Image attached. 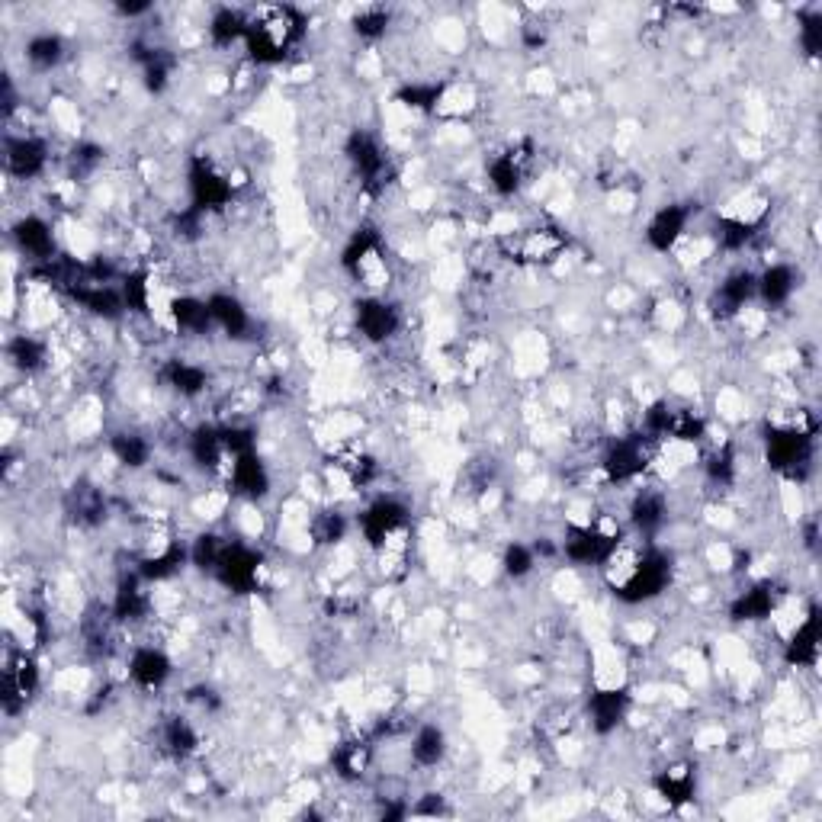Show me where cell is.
I'll list each match as a JSON object with an SVG mask.
<instances>
[{
    "mask_svg": "<svg viewBox=\"0 0 822 822\" xmlns=\"http://www.w3.org/2000/svg\"><path fill=\"white\" fill-rule=\"evenodd\" d=\"M302 33H306V17H302L296 7L289 4L261 7L248 17V33H245L248 55L261 65H280L302 42Z\"/></svg>",
    "mask_w": 822,
    "mask_h": 822,
    "instance_id": "cell-1",
    "label": "cell"
},
{
    "mask_svg": "<svg viewBox=\"0 0 822 822\" xmlns=\"http://www.w3.org/2000/svg\"><path fill=\"white\" fill-rule=\"evenodd\" d=\"M566 245H569V238L553 225L517 228V232H508L498 238V248L508 261L530 264V267H543V264L559 261V254L566 251Z\"/></svg>",
    "mask_w": 822,
    "mask_h": 822,
    "instance_id": "cell-2",
    "label": "cell"
},
{
    "mask_svg": "<svg viewBox=\"0 0 822 822\" xmlns=\"http://www.w3.org/2000/svg\"><path fill=\"white\" fill-rule=\"evenodd\" d=\"M617 543V530H607L601 524H572L562 540V553L578 566H604L607 556L617 550Z\"/></svg>",
    "mask_w": 822,
    "mask_h": 822,
    "instance_id": "cell-3",
    "label": "cell"
},
{
    "mask_svg": "<svg viewBox=\"0 0 822 822\" xmlns=\"http://www.w3.org/2000/svg\"><path fill=\"white\" fill-rule=\"evenodd\" d=\"M190 193H193V209H200V212L222 209L228 200H232V180H228L209 158H193Z\"/></svg>",
    "mask_w": 822,
    "mask_h": 822,
    "instance_id": "cell-4",
    "label": "cell"
},
{
    "mask_svg": "<svg viewBox=\"0 0 822 822\" xmlns=\"http://www.w3.org/2000/svg\"><path fill=\"white\" fill-rule=\"evenodd\" d=\"M649 463V437L633 434V437H620L617 444H611V450L604 453V476L611 482H630L646 469Z\"/></svg>",
    "mask_w": 822,
    "mask_h": 822,
    "instance_id": "cell-5",
    "label": "cell"
},
{
    "mask_svg": "<svg viewBox=\"0 0 822 822\" xmlns=\"http://www.w3.org/2000/svg\"><path fill=\"white\" fill-rule=\"evenodd\" d=\"M257 572H261V556L248 550L245 543H228L216 566L219 582L225 588L238 591V595H248V591L257 588Z\"/></svg>",
    "mask_w": 822,
    "mask_h": 822,
    "instance_id": "cell-6",
    "label": "cell"
},
{
    "mask_svg": "<svg viewBox=\"0 0 822 822\" xmlns=\"http://www.w3.org/2000/svg\"><path fill=\"white\" fill-rule=\"evenodd\" d=\"M36 688H39V668L33 656H26V652L10 656L4 668V691H0V700H4V710L10 717L26 707V700L36 694Z\"/></svg>",
    "mask_w": 822,
    "mask_h": 822,
    "instance_id": "cell-7",
    "label": "cell"
},
{
    "mask_svg": "<svg viewBox=\"0 0 822 822\" xmlns=\"http://www.w3.org/2000/svg\"><path fill=\"white\" fill-rule=\"evenodd\" d=\"M347 161L354 164V171L370 190H383V174H386V155L383 148L376 145L373 135L354 132L347 142Z\"/></svg>",
    "mask_w": 822,
    "mask_h": 822,
    "instance_id": "cell-8",
    "label": "cell"
},
{
    "mask_svg": "<svg viewBox=\"0 0 822 822\" xmlns=\"http://www.w3.org/2000/svg\"><path fill=\"white\" fill-rule=\"evenodd\" d=\"M357 328L367 341L373 344H386L395 331H399V312L395 306H389L386 299H360L357 302Z\"/></svg>",
    "mask_w": 822,
    "mask_h": 822,
    "instance_id": "cell-9",
    "label": "cell"
},
{
    "mask_svg": "<svg viewBox=\"0 0 822 822\" xmlns=\"http://www.w3.org/2000/svg\"><path fill=\"white\" fill-rule=\"evenodd\" d=\"M527 164H530V142H521V145L505 148V151H501V155H495L492 164H489V180H492V187H495L501 196H511L517 187L524 184Z\"/></svg>",
    "mask_w": 822,
    "mask_h": 822,
    "instance_id": "cell-10",
    "label": "cell"
},
{
    "mask_svg": "<svg viewBox=\"0 0 822 822\" xmlns=\"http://www.w3.org/2000/svg\"><path fill=\"white\" fill-rule=\"evenodd\" d=\"M752 296H755V273L736 270V273H729L717 293H713L710 309L717 318H733V315H739V309H745V302Z\"/></svg>",
    "mask_w": 822,
    "mask_h": 822,
    "instance_id": "cell-11",
    "label": "cell"
},
{
    "mask_svg": "<svg viewBox=\"0 0 822 822\" xmlns=\"http://www.w3.org/2000/svg\"><path fill=\"white\" fill-rule=\"evenodd\" d=\"M228 482L235 485V492H241L245 498H264L267 489H270V476L261 463V456L257 450L251 453H241L235 456L232 463H228Z\"/></svg>",
    "mask_w": 822,
    "mask_h": 822,
    "instance_id": "cell-12",
    "label": "cell"
},
{
    "mask_svg": "<svg viewBox=\"0 0 822 822\" xmlns=\"http://www.w3.org/2000/svg\"><path fill=\"white\" fill-rule=\"evenodd\" d=\"M7 171L20 180H33L45 171V161H49V148L39 139H10L7 142Z\"/></svg>",
    "mask_w": 822,
    "mask_h": 822,
    "instance_id": "cell-13",
    "label": "cell"
},
{
    "mask_svg": "<svg viewBox=\"0 0 822 822\" xmlns=\"http://www.w3.org/2000/svg\"><path fill=\"white\" fill-rule=\"evenodd\" d=\"M129 675H132L135 684H139V688L155 691L167 678H171V659H167L164 652L155 649V646H139L129 659Z\"/></svg>",
    "mask_w": 822,
    "mask_h": 822,
    "instance_id": "cell-14",
    "label": "cell"
},
{
    "mask_svg": "<svg viewBox=\"0 0 822 822\" xmlns=\"http://www.w3.org/2000/svg\"><path fill=\"white\" fill-rule=\"evenodd\" d=\"M688 219H691V212L684 209V206H665V209H659L656 216H652L649 228H646L649 245L656 248V251H672L678 241H681L684 228H688Z\"/></svg>",
    "mask_w": 822,
    "mask_h": 822,
    "instance_id": "cell-15",
    "label": "cell"
},
{
    "mask_svg": "<svg viewBox=\"0 0 822 822\" xmlns=\"http://www.w3.org/2000/svg\"><path fill=\"white\" fill-rule=\"evenodd\" d=\"M13 238H17V245L23 254H29L33 261H52L55 257V238H52V228L45 225L39 216H26L17 222L13 228Z\"/></svg>",
    "mask_w": 822,
    "mask_h": 822,
    "instance_id": "cell-16",
    "label": "cell"
},
{
    "mask_svg": "<svg viewBox=\"0 0 822 822\" xmlns=\"http://www.w3.org/2000/svg\"><path fill=\"white\" fill-rule=\"evenodd\" d=\"M816 656H819V614L810 611L797 623V630L790 633L784 659L790 665H813Z\"/></svg>",
    "mask_w": 822,
    "mask_h": 822,
    "instance_id": "cell-17",
    "label": "cell"
},
{
    "mask_svg": "<svg viewBox=\"0 0 822 822\" xmlns=\"http://www.w3.org/2000/svg\"><path fill=\"white\" fill-rule=\"evenodd\" d=\"M623 713H627V694L623 691H595L591 694L588 717L598 733H614L623 720Z\"/></svg>",
    "mask_w": 822,
    "mask_h": 822,
    "instance_id": "cell-18",
    "label": "cell"
},
{
    "mask_svg": "<svg viewBox=\"0 0 822 822\" xmlns=\"http://www.w3.org/2000/svg\"><path fill=\"white\" fill-rule=\"evenodd\" d=\"M209 312H212V322H216L228 338H245V331L251 328V318L235 296H225V293L209 296Z\"/></svg>",
    "mask_w": 822,
    "mask_h": 822,
    "instance_id": "cell-19",
    "label": "cell"
},
{
    "mask_svg": "<svg viewBox=\"0 0 822 822\" xmlns=\"http://www.w3.org/2000/svg\"><path fill=\"white\" fill-rule=\"evenodd\" d=\"M774 607H778V591H774V585L761 582L749 591H742L733 601V620H765L774 614Z\"/></svg>",
    "mask_w": 822,
    "mask_h": 822,
    "instance_id": "cell-20",
    "label": "cell"
},
{
    "mask_svg": "<svg viewBox=\"0 0 822 822\" xmlns=\"http://www.w3.org/2000/svg\"><path fill=\"white\" fill-rule=\"evenodd\" d=\"M694 768L691 765H672V768H665L656 774V790H659V797H665L672 806H681V803H688L694 800Z\"/></svg>",
    "mask_w": 822,
    "mask_h": 822,
    "instance_id": "cell-21",
    "label": "cell"
},
{
    "mask_svg": "<svg viewBox=\"0 0 822 822\" xmlns=\"http://www.w3.org/2000/svg\"><path fill=\"white\" fill-rule=\"evenodd\" d=\"M794 270H790L787 264H774L768 267L761 277H755V293L768 302V306H784V302L794 296Z\"/></svg>",
    "mask_w": 822,
    "mask_h": 822,
    "instance_id": "cell-22",
    "label": "cell"
},
{
    "mask_svg": "<svg viewBox=\"0 0 822 822\" xmlns=\"http://www.w3.org/2000/svg\"><path fill=\"white\" fill-rule=\"evenodd\" d=\"M447 755V736L440 726H421L415 742H411V761L418 768H434Z\"/></svg>",
    "mask_w": 822,
    "mask_h": 822,
    "instance_id": "cell-23",
    "label": "cell"
},
{
    "mask_svg": "<svg viewBox=\"0 0 822 822\" xmlns=\"http://www.w3.org/2000/svg\"><path fill=\"white\" fill-rule=\"evenodd\" d=\"M171 315H174V322L180 331H187V334H203L209 331V325H216L212 322V312H209V302L203 299H193V296H180L171 302Z\"/></svg>",
    "mask_w": 822,
    "mask_h": 822,
    "instance_id": "cell-24",
    "label": "cell"
},
{
    "mask_svg": "<svg viewBox=\"0 0 822 822\" xmlns=\"http://www.w3.org/2000/svg\"><path fill=\"white\" fill-rule=\"evenodd\" d=\"M164 379H167V386L184 395V399L200 395L206 389V383H209L206 370L196 367V363H190V360H171V363H167V370H164Z\"/></svg>",
    "mask_w": 822,
    "mask_h": 822,
    "instance_id": "cell-25",
    "label": "cell"
},
{
    "mask_svg": "<svg viewBox=\"0 0 822 822\" xmlns=\"http://www.w3.org/2000/svg\"><path fill=\"white\" fill-rule=\"evenodd\" d=\"M331 761H334V768H338L341 778L357 781V778H363V774H367L370 761H373V749H370L367 742L354 739V742L338 745V749H334V758H331Z\"/></svg>",
    "mask_w": 822,
    "mask_h": 822,
    "instance_id": "cell-26",
    "label": "cell"
},
{
    "mask_svg": "<svg viewBox=\"0 0 822 822\" xmlns=\"http://www.w3.org/2000/svg\"><path fill=\"white\" fill-rule=\"evenodd\" d=\"M148 614V595L139 578H123L113 598V617L116 620H139Z\"/></svg>",
    "mask_w": 822,
    "mask_h": 822,
    "instance_id": "cell-27",
    "label": "cell"
},
{
    "mask_svg": "<svg viewBox=\"0 0 822 822\" xmlns=\"http://www.w3.org/2000/svg\"><path fill=\"white\" fill-rule=\"evenodd\" d=\"M633 524L643 530V534H656L665 521V498L659 492H639L633 498Z\"/></svg>",
    "mask_w": 822,
    "mask_h": 822,
    "instance_id": "cell-28",
    "label": "cell"
},
{
    "mask_svg": "<svg viewBox=\"0 0 822 822\" xmlns=\"http://www.w3.org/2000/svg\"><path fill=\"white\" fill-rule=\"evenodd\" d=\"M164 749L171 752L174 758H187L196 752V745H200V736H196V729L184 720V717H171L164 723Z\"/></svg>",
    "mask_w": 822,
    "mask_h": 822,
    "instance_id": "cell-29",
    "label": "cell"
},
{
    "mask_svg": "<svg viewBox=\"0 0 822 822\" xmlns=\"http://www.w3.org/2000/svg\"><path fill=\"white\" fill-rule=\"evenodd\" d=\"M110 447H113V456L123 466L129 469H139L148 463V456H151V444L142 437V434H132V431H119L113 440H110Z\"/></svg>",
    "mask_w": 822,
    "mask_h": 822,
    "instance_id": "cell-30",
    "label": "cell"
},
{
    "mask_svg": "<svg viewBox=\"0 0 822 822\" xmlns=\"http://www.w3.org/2000/svg\"><path fill=\"white\" fill-rule=\"evenodd\" d=\"M245 33H248V17L238 10H228V7L219 10L209 23V36L216 45H232L238 39H245Z\"/></svg>",
    "mask_w": 822,
    "mask_h": 822,
    "instance_id": "cell-31",
    "label": "cell"
},
{
    "mask_svg": "<svg viewBox=\"0 0 822 822\" xmlns=\"http://www.w3.org/2000/svg\"><path fill=\"white\" fill-rule=\"evenodd\" d=\"M707 434V421L697 415L691 408H672V418H668V431L665 437L672 440H684V444H697L700 437Z\"/></svg>",
    "mask_w": 822,
    "mask_h": 822,
    "instance_id": "cell-32",
    "label": "cell"
},
{
    "mask_svg": "<svg viewBox=\"0 0 822 822\" xmlns=\"http://www.w3.org/2000/svg\"><path fill=\"white\" fill-rule=\"evenodd\" d=\"M71 501H74V517H78L81 524H100L103 514H106V501H103V492L94 489V485H74L71 492Z\"/></svg>",
    "mask_w": 822,
    "mask_h": 822,
    "instance_id": "cell-33",
    "label": "cell"
},
{
    "mask_svg": "<svg viewBox=\"0 0 822 822\" xmlns=\"http://www.w3.org/2000/svg\"><path fill=\"white\" fill-rule=\"evenodd\" d=\"M62 55H65V42L58 36H52V33L33 36L26 45V58L36 68H55L58 62H62Z\"/></svg>",
    "mask_w": 822,
    "mask_h": 822,
    "instance_id": "cell-34",
    "label": "cell"
},
{
    "mask_svg": "<svg viewBox=\"0 0 822 822\" xmlns=\"http://www.w3.org/2000/svg\"><path fill=\"white\" fill-rule=\"evenodd\" d=\"M7 354H10V360L17 363L20 370L33 373V370H39V367H42V360H45V347H42L36 338H29V334H20V338H13V341H10Z\"/></svg>",
    "mask_w": 822,
    "mask_h": 822,
    "instance_id": "cell-35",
    "label": "cell"
},
{
    "mask_svg": "<svg viewBox=\"0 0 822 822\" xmlns=\"http://www.w3.org/2000/svg\"><path fill=\"white\" fill-rule=\"evenodd\" d=\"M752 235H755V222H745V219H720L717 222V241L726 251L745 248L752 241Z\"/></svg>",
    "mask_w": 822,
    "mask_h": 822,
    "instance_id": "cell-36",
    "label": "cell"
},
{
    "mask_svg": "<svg viewBox=\"0 0 822 822\" xmlns=\"http://www.w3.org/2000/svg\"><path fill=\"white\" fill-rule=\"evenodd\" d=\"M225 546H228V540H222V537H216V534H203L200 540L193 543V550H190L193 566H196V569H206V572H216L219 559H222V553H225Z\"/></svg>",
    "mask_w": 822,
    "mask_h": 822,
    "instance_id": "cell-37",
    "label": "cell"
},
{
    "mask_svg": "<svg viewBox=\"0 0 822 822\" xmlns=\"http://www.w3.org/2000/svg\"><path fill=\"white\" fill-rule=\"evenodd\" d=\"M707 476H710V482H717V485H729L736 479V453H733V447L723 444L707 456Z\"/></svg>",
    "mask_w": 822,
    "mask_h": 822,
    "instance_id": "cell-38",
    "label": "cell"
},
{
    "mask_svg": "<svg viewBox=\"0 0 822 822\" xmlns=\"http://www.w3.org/2000/svg\"><path fill=\"white\" fill-rule=\"evenodd\" d=\"M344 530H347L344 514H338V511H322L312 521V537L318 543H338L344 537Z\"/></svg>",
    "mask_w": 822,
    "mask_h": 822,
    "instance_id": "cell-39",
    "label": "cell"
},
{
    "mask_svg": "<svg viewBox=\"0 0 822 822\" xmlns=\"http://www.w3.org/2000/svg\"><path fill=\"white\" fill-rule=\"evenodd\" d=\"M386 26H389V10H383V7H367L354 17V29H357V36H363V39L383 36Z\"/></svg>",
    "mask_w": 822,
    "mask_h": 822,
    "instance_id": "cell-40",
    "label": "cell"
},
{
    "mask_svg": "<svg viewBox=\"0 0 822 822\" xmlns=\"http://www.w3.org/2000/svg\"><path fill=\"white\" fill-rule=\"evenodd\" d=\"M440 94H444L440 84H411V87L399 90V100L405 106H415V110H431V106H437Z\"/></svg>",
    "mask_w": 822,
    "mask_h": 822,
    "instance_id": "cell-41",
    "label": "cell"
},
{
    "mask_svg": "<svg viewBox=\"0 0 822 822\" xmlns=\"http://www.w3.org/2000/svg\"><path fill=\"white\" fill-rule=\"evenodd\" d=\"M123 299H126V309H132V312L148 309V277L145 273H129L123 280Z\"/></svg>",
    "mask_w": 822,
    "mask_h": 822,
    "instance_id": "cell-42",
    "label": "cell"
},
{
    "mask_svg": "<svg viewBox=\"0 0 822 822\" xmlns=\"http://www.w3.org/2000/svg\"><path fill=\"white\" fill-rule=\"evenodd\" d=\"M534 566H537V553L530 550V546H524V543L508 546V553H505V572H508V575L524 578Z\"/></svg>",
    "mask_w": 822,
    "mask_h": 822,
    "instance_id": "cell-43",
    "label": "cell"
},
{
    "mask_svg": "<svg viewBox=\"0 0 822 822\" xmlns=\"http://www.w3.org/2000/svg\"><path fill=\"white\" fill-rule=\"evenodd\" d=\"M800 45L806 55H819V45H822V17L819 13H810V17L800 20Z\"/></svg>",
    "mask_w": 822,
    "mask_h": 822,
    "instance_id": "cell-44",
    "label": "cell"
},
{
    "mask_svg": "<svg viewBox=\"0 0 822 822\" xmlns=\"http://www.w3.org/2000/svg\"><path fill=\"white\" fill-rule=\"evenodd\" d=\"M74 174H90L94 167L100 164V148L97 145H81V148H74Z\"/></svg>",
    "mask_w": 822,
    "mask_h": 822,
    "instance_id": "cell-45",
    "label": "cell"
}]
</instances>
